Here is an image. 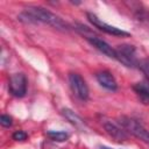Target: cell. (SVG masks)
Masks as SVG:
<instances>
[{"label": "cell", "instance_id": "obj_1", "mask_svg": "<svg viewBox=\"0 0 149 149\" xmlns=\"http://www.w3.org/2000/svg\"><path fill=\"white\" fill-rule=\"evenodd\" d=\"M20 20L26 22H34V23L42 22L62 31L70 30V26L63 19H61L58 15L42 7H36V6L27 7L26 10H23L20 14Z\"/></svg>", "mask_w": 149, "mask_h": 149}, {"label": "cell", "instance_id": "obj_2", "mask_svg": "<svg viewBox=\"0 0 149 149\" xmlns=\"http://www.w3.org/2000/svg\"><path fill=\"white\" fill-rule=\"evenodd\" d=\"M119 123L129 134L134 135L139 140H141V141H143V142H146V143L149 144V130H147L136 120H134V119H132L129 116L122 115V116L119 118Z\"/></svg>", "mask_w": 149, "mask_h": 149}, {"label": "cell", "instance_id": "obj_3", "mask_svg": "<svg viewBox=\"0 0 149 149\" xmlns=\"http://www.w3.org/2000/svg\"><path fill=\"white\" fill-rule=\"evenodd\" d=\"M115 49L116 61L122 63L128 68H136L139 64V59L136 58V49L130 44H120Z\"/></svg>", "mask_w": 149, "mask_h": 149}, {"label": "cell", "instance_id": "obj_4", "mask_svg": "<svg viewBox=\"0 0 149 149\" xmlns=\"http://www.w3.org/2000/svg\"><path fill=\"white\" fill-rule=\"evenodd\" d=\"M27 77L24 73H14L9 77L8 80V90L9 92L16 97V98H22L27 93Z\"/></svg>", "mask_w": 149, "mask_h": 149}, {"label": "cell", "instance_id": "obj_5", "mask_svg": "<svg viewBox=\"0 0 149 149\" xmlns=\"http://www.w3.org/2000/svg\"><path fill=\"white\" fill-rule=\"evenodd\" d=\"M69 83H70V87H71L72 92L76 94V97H78L80 100H87L88 99V94H90L88 86L80 74L74 73V72L70 73L69 74Z\"/></svg>", "mask_w": 149, "mask_h": 149}, {"label": "cell", "instance_id": "obj_6", "mask_svg": "<svg viewBox=\"0 0 149 149\" xmlns=\"http://www.w3.org/2000/svg\"><path fill=\"white\" fill-rule=\"evenodd\" d=\"M86 16L88 19V21L98 29L105 31L106 34H109V35H114V36H128L129 33L120 29V28H116L114 26H111V24H107L105 23L104 21H101L97 15H94L93 13H86Z\"/></svg>", "mask_w": 149, "mask_h": 149}, {"label": "cell", "instance_id": "obj_7", "mask_svg": "<svg viewBox=\"0 0 149 149\" xmlns=\"http://www.w3.org/2000/svg\"><path fill=\"white\" fill-rule=\"evenodd\" d=\"M86 40H87V42L90 43V44H92L95 49H98L100 52H102L104 55H106V56H108V57H111V58H116V55H115V49L114 48H112L107 42H105L104 40H101L99 36H97V35H90V36H87V37H85Z\"/></svg>", "mask_w": 149, "mask_h": 149}, {"label": "cell", "instance_id": "obj_8", "mask_svg": "<svg viewBox=\"0 0 149 149\" xmlns=\"http://www.w3.org/2000/svg\"><path fill=\"white\" fill-rule=\"evenodd\" d=\"M102 126H104L106 133H107L111 137H113L115 141L122 142V141H126V140H127L128 135H127L126 130H125L122 127L120 128L119 126H116L115 123H113L112 121H108V120L102 121Z\"/></svg>", "mask_w": 149, "mask_h": 149}, {"label": "cell", "instance_id": "obj_9", "mask_svg": "<svg viewBox=\"0 0 149 149\" xmlns=\"http://www.w3.org/2000/svg\"><path fill=\"white\" fill-rule=\"evenodd\" d=\"M97 77V80L98 83L105 87L106 90H109V91H115L118 88V84H116V80L115 78L113 77V74L108 71H100L95 74Z\"/></svg>", "mask_w": 149, "mask_h": 149}, {"label": "cell", "instance_id": "obj_10", "mask_svg": "<svg viewBox=\"0 0 149 149\" xmlns=\"http://www.w3.org/2000/svg\"><path fill=\"white\" fill-rule=\"evenodd\" d=\"M62 114H63L64 118H65L70 123H72L74 127H77V128H79V129H84V128L86 127L84 120H83L78 114H76L73 111H71V109H69V108H63V109H62Z\"/></svg>", "mask_w": 149, "mask_h": 149}, {"label": "cell", "instance_id": "obj_11", "mask_svg": "<svg viewBox=\"0 0 149 149\" xmlns=\"http://www.w3.org/2000/svg\"><path fill=\"white\" fill-rule=\"evenodd\" d=\"M135 93L144 102H149V80H142L133 86Z\"/></svg>", "mask_w": 149, "mask_h": 149}, {"label": "cell", "instance_id": "obj_12", "mask_svg": "<svg viewBox=\"0 0 149 149\" xmlns=\"http://www.w3.org/2000/svg\"><path fill=\"white\" fill-rule=\"evenodd\" d=\"M47 135H48L51 140L57 141V142H63V141H65V140L69 137L68 133H65V132H55V130L48 132Z\"/></svg>", "mask_w": 149, "mask_h": 149}, {"label": "cell", "instance_id": "obj_13", "mask_svg": "<svg viewBox=\"0 0 149 149\" xmlns=\"http://www.w3.org/2000/svg\"><path fill=\"white\" fill-rule=\"evenodd\" d=\"M137 68L146 74V77H147L148 80H149V58L140 59V61H139V64H137Z\"/></svg>", "mask_w": 149, "mask_h": 149}, {"label": "cell", "instance_id": "obj_14", "mask_svg": "<svg viewBox=\"0 0 149 149\" xmlns=\"http://www.w3.org/2000/svg\"><path fill=\"white\" fill-rule=\"evenodd\" d=\"M0 123H1V126H3V127H10L12 123H13V119H12L9 115L2 114V115L0 116Z\"/></svg>", "mask_w": 149, "mask_h": 149}, {"label": "cell", "instance_id": "obj_15", "mask_svg": "<svg viewBox=\"0 0 149 149\" xmlns=\"http://www.w3.org/2000/svg\"><path fill=\"white\" fill-rule=\"evenodd\" d=\"M27 133L23 132V130H16L14 134H13V140L15 141H24L27 139Z\"/></svg>", "mask_w": 149, "mask_h": 149}, {"label": "cell", "instance_id": "obj_16", "mask_svg": "<svg viewBox=\"0 0 149 149\" xmlns=\"http://www.w3.org/2000/svg\"><path fill=\"white\" fill-rule=\"evenodd\" d=\"M102 149H109V148H102Z\"/></svg>", "mask_w": 149, "mask_h": 149}]
</instances>
